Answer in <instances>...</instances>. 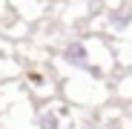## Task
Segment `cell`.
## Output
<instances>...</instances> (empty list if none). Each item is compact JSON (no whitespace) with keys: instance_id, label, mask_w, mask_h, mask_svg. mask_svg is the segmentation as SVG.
Here are the masks:
<instances>
[{"instance_id":"7a4b0ae2","label":"cell","mask_w":132,"mask_h":129,"mask_svg":"<svg viewBox=\"0 0 132 129\" xmlns=\"http://www.w3.org/2000/svg\"><path fill=\"white\" fill-rule=\"evenodd\" d=\"M20 72H23V66H20V57H17V46L0 35V80H9Z\"/></svg>"},{"instance_id":"3957f363","label":"cell","mask_w":132,"mask_h":129,"mask_svg":"<svg viewBox=\"0 0 132 129\" xmlns=\"http://www.w3.org/2000/svg\"><path fill=\"white\" fill-rule=\"evenodd\" d=\"M63 126H66V106L49 100L35 112V129H63Z\"/></svg>"},{"instance_id":"6da1fadb","label":"cell","mask_w":132,"mask_h":129,"mask_svg":"<svg viewBox=\"0 0 132 129\" xmlns=\"http://www.w3.org/2000/svg\"><path fill=\"white\" fill-rule=\"evenodd\" d=\"M23 83H26L29 95H35V98L43 100V103L55 100V95H57V89H60V83H57L46 69H40V66L26 69V72H23Z\"/></svg>"},{"instance_id":"277c9868","label":"cell","mask_w":132,"mask_h":129,"mask_svg":"<svg viewBox=\"0 0 132 129\" xmlns=\"http://www.w3.org/2000/svg\"><path fill=\"white\" fill-rule=\"evenodd\" d=\"M6 3L12 6V12H14V17H20V20H35V17H40L43 12H46V3L49 0H6Z\"/></svg>"},{"instance_id":"5b68a950","label":"cell","mask_w":132,"mask_h":129,"mask_svg":"<svg viewBox=\"0 0 132 129\" xmlns=\"http://www.w3.org/2000/svg\"><path fill=\"white\" fill-rule=\"evenodd\" d=\"M118 98H121V100H132V75L121 78V83H118Z\"/></svg>"}]
</instances>
